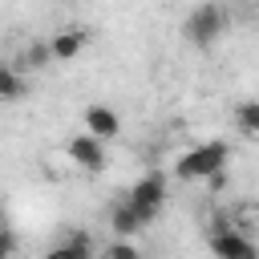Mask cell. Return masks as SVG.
<instances>
[{"mask_svg":"<svg viewBox=\"0 0 259 259\" xmlns=\"http://www.w3.org/2000/svg\"><path fill=\"white\" fill-rule=\"evenodd\" d=\"M85 40H89V32H85V28H57V32L49 36V45H53V57H57V61H73V57L85 49Z\"/></svg>","mask_w":259,"mask_h":259,"instance_id":"8992f818","label":"cell"},{"mask_svg":"<svg viewBox=\"0 0 259 259\" xmlns=\"http://www.w3.org/2000/svg\"><path fill=\"white\" fill-rule=\"evenodd\" d=\"M105 138H97V134H77V138H69V146H65V154H69V162L73 166H81V170H89V174H97V170H105V146H101Z\"/></svg>","mask_w":259,"mask_h":259,"instance_id":"5b68a950","label":"cell"},{"mask_svg":"<svg viewBox=\"0 0 259 259\" xmlns=\"http://www.w3.org/2000/svg\"><path fill=\"white\" fill-rule=\"evenodd\" d=\"M255 4H259V0H255Z\"/></svg>","mask_w":259,"mask_h":259,"instance_id":"2e32d148","label":"cell"},{"mask_svg":"<svg viewBox=\"0 0 259 259\" xmlns=\"http://www.w3.org/2000/svg\"><path fill=\"white\" fill-rule=\"evenodd\" d=\"M20 61H24V69H49L57 57H53V45H49V40H32Z\"/></svg>","mask_w":259,"mask_h":259,"instance_id":"7c38bea8","label":"cell"},{"mask_svg":"<svg viewBox=\"0 0 259 259\" xmlns=\"http://www.w3.org/2000/svg\"><path fill=\"white\" fill-rule=\"evenodd\" d=\"M227 158H231V146H227V142H198V146H190V150L174 162V174H178L182 182H206L214 170L227 166Z\"/></svg>","mask_w":259,"mask_h":259,"instance_id":"6da1fadb","label":"cell"},{"mask_svg":"<svg viewBox=\"0 0 259 259\" xmlns=\"http://www.w3.org/2000/svg\"><path fill=\"white\" fill-rule=\"evenodd\" d=\"M142 227H146V219L134 210V202H130V198H121V202L109 210V231H113V235H125V239H130V235H134V231H142Z\"/></svg>","mask_w":259,"mask_h":259,"instance_id":"ba28073f","label":"cell"},{"mask_svg":"<svg viewBox=\"0 0 259 259\" xmlns=\"http://www.w3.org/2000/svg\"><path fill=\"white\" fill-rule=\"evenodd\" d=\"M93 255V243H89V235H81V231H69L45 259H89Z\"/></svg>","mask_w":259,"mask_h":259,"instance_id":"9c48e42d","label":"cell"},{"mask_svg":"<svg viewBox=\"0 0 259 259\" xmlns=\"http://www.w3.org/2000/svg\"><path fill=\"white\" fill-rule=\"evenodd\" d=\"M235 130L247 134V138H259V101H239L235 105Z\"/></svg>","mask_w":259,"mask_h":259,"instance_id":"8fae6325","label":"cell"},{"mask_svg":"<svg viewBox=\"0 0 259 259\" xmlns=\"http://www.w3.org/2000/svg\"><path fill=\"white\" fill-rule=\"evenodd\" d=\"M206 182H210V190H223V186H227V166H223V170H214Z\"/></svg>","mask_w":259,"mask_h":259,"instance_id":"5bb4252c","label":"cell"},{"mask_svg":"<svg viewBox=\"0 0 259 259\" xmlns=\"http://www.w3.org/2000/svg\"><path fill=\"white\" fill-rule=\"evenodd\" d=\"M125 198L134 202V210H138L146 223H154V219L162 214V206H166V178H162V174H146V178H138V182L130 186Z\"/></svg>","mask_w":259,"mask_h":259,"instance_id":"3957f363","label":"cell"},{"mask_svg":"<svg viewBox=\"0 0 259 259\" xmlns=\"http://www.w3.org/2000/svg\"><path fill=\"white\" fill-rule=\"evenodd\" d=\"M105 255H117V259H138V247H134V243H125V235H121V243H109V247H105Z\"/></svg>","mask_w":259,"mask_h":259,"instance_id":"4fadbf2b","label":"cell"},{"mask_svg":"<svg viewBox=\"0 0 259 259\" xmlns=\"http://www.w3.org/2000/svg\"><path fill=\"white\" fill-rule=\"evenodd\" d=\"M227 28H231V16L223 12V4H198V8L186 12V20H182V36H186V45H194V49H210Z\"/></svg>","mask_w":259,"mask_h":259,"instance_id":"7a4b0ae2","label":"cell"},{"mask_svg":"<svg viewBox=\"0 0 259 259\" xmlns=\"http://www.w3.org/2000/svg\"><path fill=\"white\" fill-rule=\"evenodd\" d=\"M24 93H28V81L20 77V69L16 65H4L0 69V97L4 101H20Z\"/></svg>","mask_w":259,"mask_h":259,"instance_id":"30bf717a","label":"cell"},{"mask_svg":"<svg viewBox=\"0 0 259 259\" xmlns=\"http://www.w3.org/2000/svg\"><path fill=\"white\" fill-rule=\"evenodd\" d=\"M231 4H255V0H231Z\"/></svg>","mask_w":259,"mask_h":259,"instance_id":"9a60e30c","label":"cell"},{"mask_svg":"<svg viewBox=\"0 0 259 259\" xmlns=\"http://www.w3.org/2000/svg\"><path fill=\"white\" fill-rule=\"evenodd\" d=\"M206 243H210L214 255H227V259H251V255H255V243H251L247 235H239V227H235L231 219H214Z\"/></svg>","mask_w":259,"mask_h":259,"instance_id":"277c9868","label":"cell"},{"mask_svg":"<svg viewBox=\"0 0 259 259\" xmlns=\"http://www.w3.org/2000/svg\"><path fill=\"white\" fill-rule=\"evenodd\" d=\"M85 130L97 134V138H117L121 134V117L109 105H89L85 109Z\"/></svg>","mask_w":259,"mask_h":259,"instance_id":"52a82bcc","label":"cell"}]
</instances>
